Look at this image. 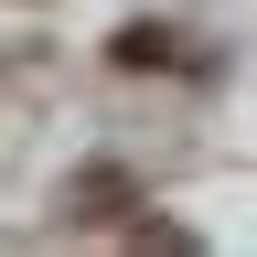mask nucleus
Listing matches in <instances>:
<instances>
[{
	"instance_id": "obj_1",
	"label": "nucleus",
	"mask_w": 257,
	"mask_h": 257,
	"mask_svg": "<svg viewBox=\"0 0 257 257\" xmlns=\"http://www.w3.org/2000/svg\"><path fill=\"white\" fill-rule=\"evenodd\" d=\"M118 64H193V54H182L161 22H140V32H118Z\"/></svg>"
}]
</instances>
